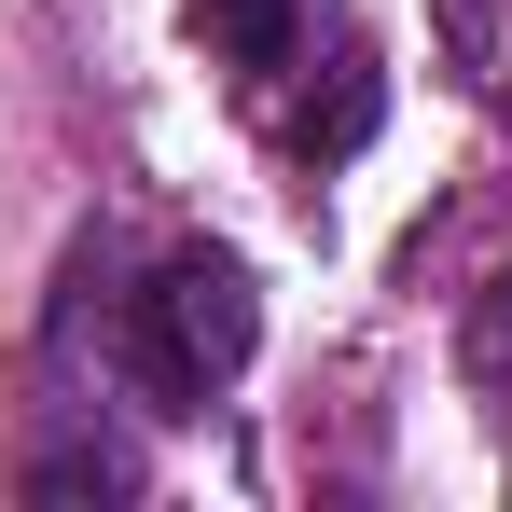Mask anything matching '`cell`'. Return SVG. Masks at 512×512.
I'll return each instance as SVG.
<instances>
[{"instance_id": "6da1fadb", "label": "cell", "mask_w": 512, "mask_h": 512, "mask_svg": "<svg viewBox=\"0 0 512 512\" xmlns=\"http://www.w3.org/2000/svg\"><path fill=\"white\" fill-rule=\"evenodd\" d=\"M250 346H263V291H250V263H222V250H180L139 305H125V374L153 388V402H222L236 374H250Z\"/></svg>"}]
</instances>
